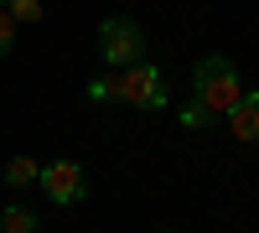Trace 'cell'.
I'll return each instance as SVG.
<instances>
[{
    "label": "cell",
    "mask_w": 259,
    "mask_h": 233,
    "mask_svg": "<svg viewBox=\"0 0 259 233\" xmlns=\"http://www.w3.org/2000/svg\"><path fill=\"white\" fill-rule=\"evenodd\" d=\"M192 94H197L192 104H202L207 114H228L233 104H239V94H244L239 88V68H233L228 57H218V52L202 57L197 73H192Z\"/></svg>",
    "instance_id": "6da1fadb"
},
{
    "label": "cell",
    "mask_w": 259,
    "mask_h": 233,
    "mask_svg": "<svg viewBox=\"0 0 259 233\" xmlns=\"http://www.w3.org/2000/svg\"><path fill=\"white\" fill-rule=\"evenodd\" d=\"M109 99L156 114V109H166V78L156 62H130V68H119V78H109Z\"/></svg>",
    "instance_id": "7a4b0ae2"
},
{
    "label": "cell",
    "mask_w": 259,
    "mask_h": 233,
    "mask_svg": "<svg viewBox=\"0 0 259 233\" xmlns=\"http://www.w3.org/2000/svg\"><path fill=\"white\" fill-rule=\"evenodd\" d=\"M99 57L109 62V68H130V62L145 57V31L135 26L130 16H109L99 26Z\"/></svg>",
    "instance_id": "3957f363"
},
{
    "label": "cell",
    "mask_w": 259,
    "mask_h": 233,
    "mask_svg": "<svg viewBox=\"0 0 259 233\" xmlns=\"http://www.w3.org/2000/svg\"><path fill=\"white\" fill-rule=\"evenodd\" d=\"M36 181H41V192H47L57 207H73V202L89 197V176H83L78 161H47Z\"/></svg>",
    "instance_id": "277c9868"
},
{
    "label": "cell",
    "mask_w": 259,
    "mask_h": 233,
    "mask_svg": "<svg viewBox=\"0 0 259 233\" xmlns=\"http://www.w3.org/2000/svg\"><path fill=\"white\" fill-rule=\"evenodd\" d=\"M233 140H259V94H239V104L228 109Z\"/></svg>",
    "instance_id": "5b68a950"
},
{
    "label": "cell",
    "mask_w": 259,
    "mask_h": 233,
    "mask_svg": "<svg viewBox=\"0 0 259 233\" xmlns=\"http://www.w3.org/2000/svg\"><path fill=\"white\" fill-rule=\"evenodd\" d=\"M0 233H36V213L26 202H11L6 213H0Z\"/></svg>",
    "instance_id": "8992f818"
},
{
    "label": "cell",
    "mask_w": 259,
    "mask_h": 233,
    "mask_svg": "<svg viewBox=\"0 0 259 233\" xmlns=\"http://www.w3.org/2000/svg\"><path fill=\"white\" fill-rule=\"evenodd\" d=\"M36 176H41V166H36L31 156H16V161L6 166V187H16V192H21V187H31Z\"/></svg>",
    "instance_id": "52a82bcc"
},
{
    "label": "cell",
    "mask_w": 259,
    "mask_h": 233,
    "mask_svg": "<svg viewBox=\"0 0 259 233\" xmlns=\"http://www.w3.org/2000/svg\"><path fill=\"white\" fill-rule=\"evenodd\" d=\"M6 11H11L16 26H36L41 21V0H6Z\"/></svg>",
    "instance_id": "ba28073f"
},
{
    "label": "cell",
    "mask_w": 259,
    "mask_h": 233,
    "mask_svg": "<svg viewBox=\"0 0 259 233\" xmlns=\"http://www.w3.org/2000/svg\"><path fill=\"white\" fill-rule=\"evenodd\" d=\"M182 124H187V130H207V124H212V114L202 109V104H187V109H182Z\"/></svg>",
    "instance_id": "9c48e42d"
},
{
    "label": "cell",
    "mask_w": 259,
    "mask_h": 233,
    "mask_svg": "<svg viewBox=\"0 0 259 233\" xmlns=\"http://www.w3.org/2000/svg\"><path fill=\"white\" fill-rule=\"evenodd\" d=\"M11 47H16V21H11V11H6V6H0V57H6Z\"/></svg>",
    "instance_id": "30bf717a"
},
{
    "label": "cell",
    "mask_w": 259,
    "mask_h": 233,
    "mask_svg": "<svg viewBox=\"0 0 259 233\" xmlns=\"http://www.w3.org/2000/svg\"><path fill=\"white\" fill-rule=\"evenodd\" d=\"M0 6H6V0H0Z\"/></svg>",
    "instance_id": "8fae6325"
}]
</instances>
